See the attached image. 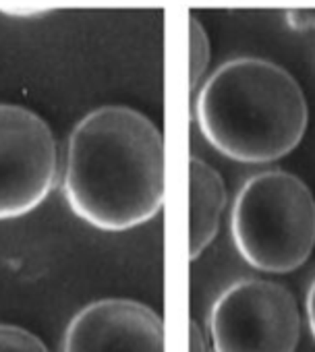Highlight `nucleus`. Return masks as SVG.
<instances>
[{"label":"nucleus","instance_id":"1","mask_svg":"<svg viewBox=\"0 0 315 352\" xmlns=\"http://www.w3.org/2000/svg\"><path fill=\"white\" fill-rule=\"evenodd\" d=\"M164 135L145 114L102 106L73 131L65 195L87 224L122 232L149 222L164 204Z\"/></svg>","mask_w":315,"mask_h":352},{"label":"nucleus","instance_id":"2","mask_svg":"<svg viewBox=\"0 0 315 352\" xmlns=\"http://www.w3.org/2000/svg\"><path fill=\"white\" fill-rule=\"evenodd\" d=\"M197 122L226 157L268 164L301 143L309 108L286 69L263 58H235L216 69L199 91Z\"/></svg>","mask_w":315,"mask_h":352},{"label":"nucleus","instance_id":"3","mask_svg":"<svg viewBox=\"0 0 315 352\" xmlns=\"http://www.w3.org/2000/svg\"><path fill=\"white\" fill-rule=\"evenodd\" d=\"M232 239L255 270L288 274L315 249V197L298 176L261 172L245 183L232 210Z\"/></svg>","mask_w":315,"mask_h":352},{"label":"nucleus","instance_id":"4","mask_svg":"<svg viewBox=\"0 0 315 352\" xmlns=\"http://www.w3.org/2000/svg\"><path fill=\"white\" fill-rule=\"evenodd\" d=\"M214 352H294L301 311L288 288L272 280H241L228 286L210 313Z\"/></svg>","mask_w":315,"mask_h":352},{"label":"nucleus","instance_id":"5","mask_svg":"<svg viewBox=\"0 0 315 352\" xmlns=\"http://www.w3.org/2000/svg\"><path fill=\"white\" fill-rule=\"evenodd\" d=\"M56 166L46 120L23 106L0 104V220L36 210L54 185Z\"/></svg>","mask_w":315,"mask_h":352},{"label":"nucleus","instance_id":"6","mask_svg":"<svg viewBox=\"0 0 315 352\" xmlns=\"http://www.w3.org/2000/svg\"><path fill=\"white\" fill-rule=\"evenodd\" d=\"M63 352H164V321L139 300L102 298L69 321Z\"/></svg>","mask_w":315,"mask_h":352},{"label":"nucleus","instance_id":"7","mask_svg":"<svg viewBox=\"0 0 315 352\" xmlns=\"http://www.w3.org/2000/svg\"><path fill=\"white\" fill-rule=\"evenodd\" d=\"M189 193H191V222H189V255L197 259L216 239L220 218L226 208L224 179L216 168L199 157L189 162Z\"/></svg>","mask_w":315,"mask_h":352},{"label":"nucleus","instance_id":"8","mask_svg":"<svg viewBox=\"0 0 315 352\" xmlns=\"http://www.w3.org/2000/svg\"><path fill=\"white\" fill-rule=\"evenodd\" d=\"M189 44H191V89H195L210 65V36L195 15L189 17Z\"/></svg>","mask_w":315,"mask_h":352},{"label":"nucleus","instance_id":"9","mask_svg":"<svg viewBox=\"0 0 315 352\" xmlns=\"http://www.w3.org/2000/svg\"><path fill=\"white\" fill-rule=\"evenodd\" d=\"M0 352H50V350L30 329L11 323H0Z\"/></svg>","mask_w":315,"mask_h":352},{"label":"nucleus","instance_id":"10","mask_svg":"<svg viewBox=\"0 0 315 352\" xmlns=\"http://www.w3.org/2000/svg\"><path fill=\"white\" fill-rule=\"evenodd\" d=\"M189 352H208V342L206 336L199 327L197 321L191 319V338H189Z\"/></svg>","mask_w":315,"mask_h":352},{"label":"nucleus","instance_id":"11","mask_svg":"<svg viewBox=\"0 0 315 352\" xmlns=\"http://www.w3.org/2000/svg\"><path fill=\"white\" fill-rule=\"evenodd\" d=\"M307 321H309V329L315 338V280L307 292Z\"/></svg>","mask_w":315,"mask_h":352}]
</instances>
